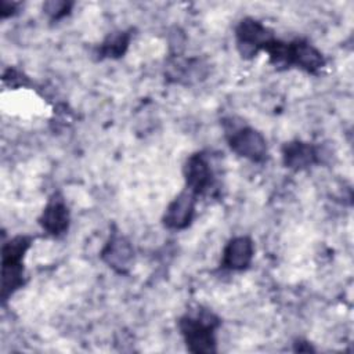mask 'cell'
Returning <instances> with one entry per match:
<instances>
[{"instance_id":"cell-7","label":"cell","mask_w":354,"mask_h":354,"mask_svg":"<svg viewBox=\"0 0 354 354\" xmlns=\"http://www.w3.org/2000/svg\"><path fill=\"white\" fill-rule=\"evenodd\" d=\"M198 196L188 191L183 189L166 207L162 223L167 230L183 231L188 228L195 217V207Z\"/></svg>"},{"instance_id":"cell-6","label":"cell","mask_w":354,"mask_h":354,"mask_svg":"<svg viewBox=\"0 0 354 354\" xmlns=\"http://www.w3.org/2000/svg\"><path fill=\"white\" fill-rule=\"evenodd\" d=\"M183 174L185 188L196 196L205 195L214 184V174L205 152H195L189 155L184 163Z\"/></svg>"},{"instance_id":"cell-9","label":"cell","mask_w":354,"mask_h":354,"mask_svg":"<svg viewBox=\"0 0 354 354\" xmlns=\"http://www.w3.org/2000/svg\"><path fill=\"white\" fill-rule=\"evenodd\" d=\"M100 256L101 260L118 274H127L134 263V249L131 242L118 232L111 234Z\"/></svg>"},{"instance_id":"cell-13","label":"cell","mask_w":354,"mask_h":354,"mask_svg":"<svg viewBox=\"0 0 354 354\" xmlns=\"http://www.w3.org/2000/svg\"><path fill=\"white\" fill-rule=\"evenodd\" d=\"M72 6L73 4L69 1H46L43 4V10L51 19L57 21L69 14Z\"/></svg>"},{"instance_id":"cell-11","label":"cell","mask_w":354,"mask_h":354,"mask_svg":"<svg viewBox=\"0 0 354 354\" xmlns=\"http://www.w3.org/2000/svg\"><path fill=\"white\" fill-rule=\"evenodd\" d=\"M283 166L290 170H304L321 162L318 148L301 140H292L282 147Z\"/></svg>"},{"instance_id":"cell-4","label":"cell","mask_w":354,"mask_h":354,"mask_svg":"<svg viewBox=\"0 0 354 354\" xmlns=\"http://www.w3.org/2000/svg\"><path fill=\"white\" fill-rule=\"evenodd\" d=\"M225 140L230 149L241 158L253 163H263L268 158V147L266 137L256 129L230 119L224 120Z\"/></svg>"},{"instance_id":"cell-5","label":"cell","mask_w":354,"mask_h":354,"mask_svg":"<svg viewBox=\"0 0 354 354\" xmlns=\"http://www.w3.org/2000/svg\"><path fill=\"white\" fill-rule=\"evenodd\" d=\"M236 46L242 57L252 58L275 39L274 32L254 18H243L235 28Z\"/></svg>"},{"instance_id":"cell-8","label":"cell","mask_w":354,"mask_h":354,"mask_svg":"<svg viewBox=\"0 0 354 354\" xmlns=\"http://www.w3.org/2000/svg\"><path fill=\"white\" fill-rule=\"evenodd\" d=\"M37 221L41 230L53 238H59L68 232L71 225V213L59 194H54L48 199Z\"/></svg>"},{"instance_id":"cell-12","label":"cell","mask_w":354,"mask_h":354,"mask_svg":"<svg viewBox=\"0 0 354 354\" xmlns=\"http://www.w3.org/2000/svg\"><path fill=\"white\" fill-rule=\"evenodd\" d=\"M131 32L130 30H118L109 33L97 47L95 55L98 59H118L123 57L130 46Z\"/></svg>"},{"instance_id":"cell-1","label":"cell","mask_w":354,"mask_h":354,"mask_svg":"<svg viewBox=\"0 0 354 354\" xmlns=\"http://www.w3.org/2000/svg\"><path fill=\"white\" fill-rule=\"evenodd\" d=\"M264 51L268 53L270 62L275 66H296L313 75L325 66L324 54L304 39L283 41L275 37L266 46Z\"/></svg>"},{"instance_id":"cell-2","label":"cell","mask_w":354,"mask_h":354,"mask_svg":"<svg viewBox=\"0 0 354 354\" xmlns=\"http://www.w3.org/2000/svg\"><path fill=\"white\" fill-rule=\"evenodd\" d=\"M220 318L210 310L187 313L178 319V329L188 351L195 354L217 353L216 330L220 328Z\"/></svg>"},{"instance_id":"cell-10","label":"cell","mask_w":354,"mask_h":354,"mask_svg":"<svg viewBox=\"0 0 354 354\" xmlns=\"http://www.w3.org/2000/svg\"><path fill=\"white\" fill-rule=\"evenodd\" d=\"M253 256V241L246 235L234 236L227 242L223 250L220 267L228 271H243L250 266Z\"/></svg>"},{"instance_id":"cell-14","label":"cell","mask_w":354,"mask_h":354,"mask_svg":"<svg viewBox=\"0 0 354 354\" xmlns=\"http://www.w3.org/2000/svg\"><path fill=\"white\" fill-rule=\"evenodd\" d=\"M18 7V3H7V1H1V7H0V12H1V17L6 18V17H10L15 12Z\"/></svg>"},{"instance_id":"cell-3","label":"cell","mask_w":354,"mask_h":354,"mask_svg":"<svg viewBox=\"0 0 354 354\" xmlns=\"http://www.w3.org/2000/svg\"><path fill=\"white\" fill-rule=\"evenodd\" d=\"M33 238L15 235L1 246V300L6 303L18 289L25 285L24 259L30 249Z\"/></svg>"}]
</instances>
